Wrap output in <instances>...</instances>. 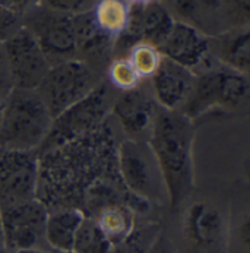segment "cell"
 <instances>
[{"label":"cell","mask_w":250,"mask_h":253,"mask_svg":"<svg viewBox=\"0 0 250 253\" xmlns=\"http://www.w3.org/2000/svg\"><path fill=\"white\" fill-rule=\"evenodd\" d=\"M0 253H13V252H12V251H9L7 248H4V246H3V248H0Z\"/></svg>","instance_id":"35"},{"label":"cell","mask_w":250,"mask_h":253,"mask_svg":"<svg viewBox=\"0 0 250 253\" xmlns=\"http://www.w3.org/2000/svg\"><path fill=\"white\" fill-rule=\"evenodd\" d=\"M117 142L107 120L95 130L38 155L37 199L47 211L83 208L86 192L103 179H120Z\"/></svg>","instance_id":"1"},{"label":"cell","mask_w":250,"mask_h":253,"mask_svg":"<svg viewBox=\"0 0 250 253\" xmlns=\"http://www.w3.org/2000/svg\"><path fill=\"white\" fill-rule=\"evenodd\" d=\"M27 18L28 24L24 27L36 37L50 66L76 59L73 15L53 12L40 4L27 15Z\"/></svg>","instance_id":"8"},{"label":"cell","mask_w":250,"mask_h":253,"mask_svg":"<svg viewBox=\"0 0 250 253\" xmlns=\"http://www.w3.org/2000/svg\"><path fill=\"white\" fill-rule=\"evenodd\" d=\"M38 6H40V0H0L1 9L7 10L9 13L21 19Z\"/></svg>","instance_id":"27"},{"label":"cell","mask_w":250,"mask_h":253,"mask_svg":"<svg viewBox=\"0 0 250 253\" xmlns=\"http://www.w3.org/2000/svg\"><path fill=\"white\" fill-rule=\"evenodd\" d=\"M4 98L3 95H0V122H1V116H3V110H4Z\"/></svg>","instance_id":"32"},{"label":"cell","mask_w":250,"mask_h":253,"mask_svg":"<svg viewBox=\"0 0 250 253\" xmlns=\"http://www.w3.org/2000/svg\"><path fill=\"white\" fill-rule=\"evenodd\" d=\"M158 106L141 86L125 91L113 101L111 113L117 119L127 139L148 142L158 113Z\"/></svg>","instance_id":"14"},{"label":"cell","mask_w":250,"mask_h":253,"mask_svg":"<svg viewBox=\"0 0 250 253\" xmlns=\"http://www.w3.org/2000/svg\"><path fill=\"white\" fill-rule=\"evenodd\" d=\"M129 3H149V1H155V0H126Z\"/></svg>","instance_id":"33"},{"label":"cell","mask_w":250,"mask_h":253,"mask_svg":"<svg viewBox=\"0 0 250 253\" xmlns=\"http://www.w3.org/2000/svg\"><path fill=\"white\" fill-rule=\"evenodd\" d=\"M73 30L76 40V54L82 56L83 59L91 62L104 59L113 47L114 40L100 30L91 10L73 15Z\"/></svg>","instance_id":"18"},{"label":"cell","mask_w":250,"mask_h":253,"mask_svg":"<svg viewBox=\"0 0 250 253\" xmlns=\"http://www.w3.org/2000/svg\"><path fill=\"white\" fill-rule=\"evenodd\" d=\"M155 239H157L155 230H151L149 227L146 228L135 227L133 233L127 239H125L117 245H113L108 253H148Z\"/></svg>","instance_id":"25"},{"label":"cell","mask_w":250,"mask_h":253,"mask_svg":"<svg viewBox=\"0 0 250 253\" xmlns=\"http://www.w3.org/2000/svg\"><path fill=\"white\" fill-rule=\"evenodd\" d=\"M38 174L36 151L0 148V208L36 199Z\"/></svg>","instance_id":"10"},{"label":"cell","mask_w":250,"mask_h":253,"mask_svg":"<svg viewBox=\"0 0 250 253\" xmlns=\"http://www.w3.org/2000/svg\"><path fill=\"white\" fill-rule=\"evenodd\" d=\"M51 116L37 89L13 88L4 98L0 148L36 151L51 127Z\"/></svg>","instance_id":"3"},{"label":"cell","mask_w":250,"mask_h":253,"mask_svg":"<svg viewBox=\"0 0 250 253\" xmlns=\"http://www.w3.org/2000/svg\"><path fill=\"white\" fill-rule=\"evenodd\" d=\"M12 89H13L12 76H10L7 59H6V54H4L3 42H0V95L6 97Z\"/></svg>","instance_id":"29"},{"label":"cell","mask_w":250,"mask_h":253,"mask_svg":"<svg viewBox=\"0 0 250 253\" xmlns=\"http://www.w3.org/2000/svg\"><path fill=\"white\" fill-rule=\"evenodd\" d=\"M95 1L97 0H40V4L53 12L78 15V13L91 10Z\"/></svg>","instance_id":"26"},{"label":"cell","mask_w":250,"mask_h":253,"mask_svg":"<svg viewBox=\"0 0 250 253\" xmlns=\"http://www.w3.org/2000/svg\"><path fill=\"white\" fill-rule=\"evenodd\" d=\"M193 139L190 119L180 111L158 109L148 145L173 208H177L193 189Z\"/></svg>","instance_id":"2"},{"label":"cell","mask_w":250,"mask_h":253,"mask_svg":"<svg viewBox=\"0 0 250 253\" xmlns=\"http://www.w3.org/2000/svg\"><path fill=\"white\" fill-rule=\"evenodd\" d=\"M47 208L38 201L30 199L0 208L3 243L12 252L38 248L44 240Z\"/></svg>","instance_id":"11"},{"label":"cell","mask_w":250,"mask_h":253,"mask_svg":"<svg viewBox=\"0 0 250 253\" xmlns=\"http://www.w3.org/2000/svg\"><path fill=\"white\" fill-rule=\"evenodd\" d=\"M91 12L100 30L113 40L125 33L129 18L126 0H97Z\"/></svg>","instance_id":"21"},{"label":"cell","mask_w":250,"mask_h":253,"mask_svg":"<svg viewBox=\"0 0 250 253\" xmlns=\"http://www.w3.org/2000/svg\"><path fill=\"white\" fill-rule=\"evenodd\" d=\"M113 101L107 82H98L86 97L53 119L51 127L37 154L41 155L98 129L107 120Z\"/></svg>","instance_id":"5"},{"label":"cell","mask_w":250,"mask_h":253,"mask_svg":"<svg viewBox=\"0 0 250 253\" xmlns=\"http://www.w3.org/2000/svg\"><path fill=\"white\" fill-rule=\"evenodd\" d=\"M91 66L79 59L65 60L50 66L37 89L51 119L81 101L97 86Z\"/></svg>","instance_id":"6"},{"label":"cell","mask_w":250,"mask_h":253,"mask_svg":"<svg viewBox=\"0 0 250 253\" xmlns=\"http://www.w3.org/2000/svg\"><path fill=\"white\" fill-rule=\"evenodd\" d=\"M211 41V40H209ZM215 45L209 42V51L222 66L248 75L250 65L249 28H236L215 37Z\"/></svg>","instance_id":"17"},{"label":"cell","mask_w":250,"mask_h":253,"mask_svg":"<svg viewBox=\"0 0 250 253\" xmlns=\"http://www.w3.org/2000/svg\"><path fill=\"white\" fill-rule=\"evenodd\" d=\"M4 243H3V233H1V221H0V248H3Z\"/></svg>","instance_id":"34"},{"label":"cell","mask_w":250,"mask_h":253,"mask_svg":"<svg viewBox=\"0 0 250 253\" xmlns=\"http://www.w3.org/2000/svg\"><path fill=\"white\" fill-rule=\"evenodd\" d=\"M163 57L192 71L207 69L212 65L209 38L198 28L176 21L167 38L158 47Z\"/></svg>","instance_id":"13"},{"label":"cell","mask_w":250,"mask_h":253,"mask_svg":"<svg viewBox=\"0 0 250 253\" xmlns=\"http://www.w3.org/2000/svg\"><path fill=\"white\" fill-rule=\"evenodd\" d=\"M13 253H47L44 252L42 249H40V248H33V249H24V251H18V252H13Z\"/></svg>","instance_id":"31"},{"label":"cell","mask_w":250,"mask_h":253,"mask_svg":"<svg viewBox=\"0 0 250 253\" xmlns=\"http://www.w3.org/2000/svg\"><path fill=\"white\" fill-rule=\"evenodd\" d=\"M151 84L154 100L161 109L180 111L192 92L195 73L163 57L160 68L151 76Z\"/></svg>","instance_id":"15"},{"label":"cell","mask_w":250,"mask_h":253,"mask_svg":"<svg viewBox=\"0 0 250 253\" xmlns=\"http://www.w3.org/2000/svg\"><path fill=\"white\" fill-rule=\"evenodd\" d=\"M22 19L9 13L7 10L0 7V42L16 33L22 27Z\"/></svg>","instance_id":"28"},{"label":"cell","mask_w":250,"mask_h":253,"mask_svg":"<svg viewBox=\"0 0 250 253\" xmlns=\"http://www.w3.org/2000/svg\"><path fill=\"white\" fill-rule=\"evenodd\" d=\"M135 212L125 204H113L101 208L94 219L111 245H117L127 239L135 230Z\"/></svg>","instance_id":"20"},{"label":"cell","mask_w":250,"mask_h":253,"mask_svg":"<svg viewBox=\"0 0 250 253\" xmlns=\"http://www.w3.org/2000/svg\"><path fill=\"white\" fill-rule=\"evenodd\" d=\"M111 246L113 245L101 231L97 221L85 217L76 233L72 251L75 253H108Z\"/></svg>","instance_id":"22"},{"label":"cell","mask_w":250,"mask_h":253,"mask_svg":"<svg viewBox=\"0 0 250 253\" xmlns=\"http://www.w3.org/2000/svg\"><path fill=\"white\" fill-rule=\"evenodd\" d=\"M249 79L218 62L195 73L192 92L180 113L193 120L212 109H239L249 103Z\"/></svg>","instance_id":"4"},{"label":"cell","mask_w":250,"mask_h":253,"mask_svg":"<svg viewBox=\"0 0 250 253\" xmlns=\"http://www.w3.org/2000/svg\"><path fill=\"white\" fill-rule=\"evenodd\" d=\"M51 253H75L73 251H69V252H56V251H51Z\"/></svg>","instance_id":"36"},{"label":"cell","mask_w":250,"mask_h":253,"mask_svg":"<svg viewBox=\"0 0 250 253\" xmlns=\"http://www.w3.org/2000/svg\"><path fill=\"white\" fill-rule=\"evenodd\" d=\"M184 233L190 243L198 248L215 245L221 234L224 221L218 208L208 202H195L184 214Z\"/></svg>","instance_id":"16"},{"label":"cell","mask_w":250,"mask_h":253,"mask_svg":"<svg viewBox=\"0 0 250 253\" xmlns=\"http://www.w3.org/2000/svg\"><path fill=\"white\" fill-rule=\"evenodd\" d=\"M117 173L130 193L149 204L167 198L160 169L148 142L125 139L117 145Z\"/></svg>","instance_id":"7"},{"label":"cell","mask_w":250,"mask_h":253,"mask_svg":"<svg viewBox=\"0 0 250 253\" xmlns=\"http://www.w3.org/2000/svg\"><path fill=\"white\" fill-rule=\"evenodd\" d=\"M3 48L13 88L38 89L50 69V63L33 33L22 25L3 41Z\"/></svg>","instance_id":"9"},{"label":"cell","mask_w":250,"mask_h":253,"mask_svg":"<svg viewBox=\"0 0 250 253\" xmlns=\"http://www.w3.org/2000/svg\"><path fill=\"white\" fill-rule=\"evenodd\" d=\"M129 62L135 68V71L143 78H151L157 69L160 68V63L163 60V54L160 50L151 44L146 42H138L133 47H130L129 54H127Z\"/></svg>","instance_id":"23"},{"label":"cell","mask_w":250,"mask_h":253,"mask_svg":"<svg viewBox=\"0 0 250 253\" xmlns=\"http://www.w3.org/2000/svg\"><path fill=\"white\" fill-rule=\"evenodd\" d=\"M174 22V18L160 0L149 3H129L126 30L117 38L129 50L138 42H146L158 48L171 31Z\"/></svg>","instance_id":"12"},{"label":"cell","mask_w":250,"mask_h":253,"mask_svg":"<svg viewBox=\"0 0 250 253\" xmlns=\"http://www.w3.org/2000/svg\"><path fill=\"white\" fill-rule=\"evenodd\" d=\"M148 253H168L166 251V248L164 246H161V240H154V243H152V246L149 248V251Z\"/></svg>","instance_id":"30"},{"label":"cell","mask_w":250,"mask_h":253,"mask_svg":"<svg viewBox=\"0 0 250 253\" xmlns=\"http://www.w3.org/2000/svg\"><path fill=\"white\" fill-rule=\"evenodd\" d=\"M108 82L119 91H130L141 85V76L127 57H117L108 66Z\"/></svg>","instance_id":"24"},{"label":"cell","mask_w":250,"mask_h":253,"mask_svg":"<svg viewBox=\"0 0 250 253\" xmlns=\"http://www.w3.org/2000/svg\"><path fill=\"white\" fill-rule=\"evenodd\" d=\"M85 218V214L76 208L50 211L45 219L44 240L51 251L69 252L73 249L76 233Z\"/></svg>","instance_id":"19"}]
</instances>
